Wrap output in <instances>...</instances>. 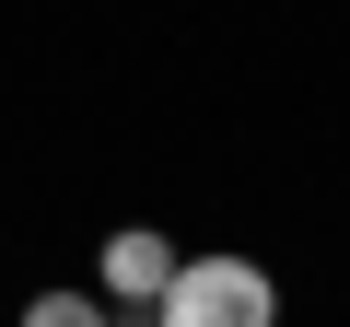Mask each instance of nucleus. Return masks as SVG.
<instances>
[{
    "instance_id": "f03ea898",
    "label": "nucleus",
    "mask_w": 350,
    "mask_h": 327,
    "mask_svg": "<svg viewBox=\"0 0 350 327\" xmlns=\"http://www.w3.org/2000/svg\"><path fill=\"white\" fill-rule=\"evenodd\" d=\"M163 280H175V234H152V222L105 234V304H152Z\"/></svg>"
},
{
    "instance_id": "7ed1b4c3",
    "label": "nucleus",
    "mask_w": 350,
    "mask_h": 327,
    "mask_svg": "<svg viewBox=\"0 0 350 327\" xmlns=\"http://www.w3.org/2000/svg\"><path fill=\"white\" fill-rule=\"evenodd\" d=\"M24 327H117V315H105V292H36Z\"/></svg>"
},
{
    "instance_id": "f257e3e1",
    "label": "nucleus",
    "mask_w": 350,
    "mask_h": 327,
    "mask_svg": "<svg viewBox=\"0 0 350 327\" xmlns=\"http://www.w3.org/2000/svg\"><path fill=\"white\" fill-rule=\"evenodd\" d=\"M152 327H280V292L257 257H175V280L152 292Z\"/></svg>"
}]
</instances>
